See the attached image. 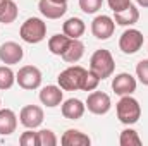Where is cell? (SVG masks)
<instances>
[{"label":"cell","mask_w":148,"mask_h":146,"mask_svg":"<svg viewBox=\"0 0 148 146\" xmlns=\"http://www.w3.org/2000/svg\"><path fill=\"white\" fill-rule=\"evenodd\" d=\"M90 71L97 74L100 77V81L110 77L115 71V62H114V57H112L110 52L105 48L97 50L90 59Z\"/></svg>","instance_id":"1"},{"label":"cell","mask_w":148,"mask_h":146,"mask_svg":"<svg viewBox=\"0 0 148 146\" xmlns=\"http://www.w3.org/2000/svg\"><path fill=\"white\" fill-rule=\"evenodd\" d=\"M115 110H117V119L126 126L136 124L141 117V107H140L138 100H134L131 95H124L119 100Z\"/></svg>","instance_id":"2"},{"label":"cell","mask_w":148,"mask_h":146,"mask_svg":"<svg viewBox=\"0 0 148 146\" xmlns=\"http://www.w3.org/2000/svg\"><path fill=\"white\" fill-rule=\"evenodd\" d=\"M19 35L26 43H31V45L40 43L47 36V24L40 17H29L23 23V26L19 29Z\"/></svg>","instance_id":"3"},{"label":"cell","mask_w":148,"mask_h":146,"mask_svg":"<svg viewBox=\"0 0 148 146\" xmlns=\"http://www.w3.org/2000/svg\"><path fill=\"white\" fill-rule=\"evenodd\" d=\"M86 69L81 67V65H73V67H67L66 71L59 74V86L64 89V91H77L83 88V81H84V76H86Z\"/></svg>","instance_id":"4"},{"label":"cell","mask_w":148,"mask_h":146,"mask_svg":"<svg viewBox=\"0 0 148 146\" xmlns=\"http://www.w3.org/2000/svg\"><path fill=\"white\" fill-rule=\"evenodd\" d=\"M141 46H143V33L138 31V29L129 28V29H126V31L121 35V38H119V48H121L122 53H126V55L136 53Z\"/></svg>","instance_id":"5"},{"label":"cell","mask_w":148,"mask_h":146,"mask_svg":"<svg viewBox=\"0 0 148 146\" xmlns=\"http://www.w3.org/2000/svg\"><path fill=\"white\" fill-rule=\"evenodd\" d=\"M16 81L23 89H36L41 84V71L35 65H24L16 74Z\"/></svg>","instance_id":"6"},{"label":"cell","mask_w":148,"mask_h":146,"mask_svg":"<svg viewBox=\"0 0 148 146\" xmlns=\"http://www.w3.org/2000/svg\"><path fill=\"white\" fill-rule=\"evenodd\" d=\"M112 107L110 96L103 91H93L88 95V100H86V108L90 110L91 113L95 115H105Z\"/></svg>","instance_id":"7"},{"label":"cell","mask_w":148,"mask_h":146,"mask_svg":"<svg viewBox=\"0 0 148 146\" xmlns=\"http://www.w3.org/2000/svg\"><path fill=\"white\" fill-rule=\"evenodd\" d=\"M24 57V50L19 43L16 41H5L0 45V60L7 65L19 64Z\"/></svg>","instance_id":"8"},{"label":"cell","mask_w":148,"mask_h":146,"mask_svg":"<svg viewBox=\"0 0 148 146\" xmlns=\"http://www.w3.org/2000/svg\"><path fill=\"white\" fill-rule=\"evenodd\" d=\"M115 21L110 16H97L91 23V33L98 40H109L114 35Z\"/></svg>","instance_id":"9"},{"label":"cell","mask_w":148,"mask_h":146,"mask_svg":"<svg viewBox=\"0 0 148 146\" xmlns=\"http://www.w3.org/2000/svg\"><path fill=\"white\" fill-rule=\"evenodd\" d=\"M19 120L28 129H36L43 122V110L38 105H26L19 113Z\"/></svg>","instance_id":"10"},{"label":"cell","mask_w":148,"mask_h":146,"mask_svg":"<svg viewBox=\"0 0 148 146\" xmlns=\"http://www.w3.org/2000/svg\"><path fill=\"white\" fill-rule=\"evenodd\" d=\"M112 89L115 95L124 96V95H133L136 91V79L129 72L117 74L112 81Z\"/></svg>","instance_id":"11"},{"label":"cell","mask_w":148,"mask_h":146,"mask_svg":"<svg viewBox=\"0 0 148 146\" xmlns=\"http://www.w3.org/2000/svg\"><path fill=\"white\" fill-rule=\"evenodd\" d=\"M38 9L47 19H60L67 12V3H60L53 0H40Z\"/></svg>","instance_id":"12"},{"label":"cell","mask_w":148,"mask_h":146,"mask_svg":"<svg viewBox=\"0 0 148 146\" xmlns=\"http://www.w3.org/2000/svg\"><path fill=\"white\" fill-rule=\"evenodd\" d=\"M62 91H64V89H62L60 86H53V84L45 86V88H41V91H40V102H41L43 105H47L48 108H53V107H57V105L62 103V98H64Z\"/></svg>","instance_id":"13"},{"label":"cell","mask_w":148,"mask_h":146,"mask_svg":"<svg viewBox=\"0 0 148 146\" xmlns=\"http://www.w3.org/2000/svg\"><path fill=\"white\" fill-rule=\"evenodd\" d=\"M60 145L62 146H90L91 139L84 132H81L77 129H67L62 134V138H60Z\"/></svg>","instance_id":"14"},{"label":"cell","mask_w":148,"mask_h":146,"mask_svg":"<svg viewBox=\"0 0 148 146\" xmlns=\"http://www.w3.org/2000/svg\"><path fill=\"white\" fill-rule=\"evenodd\" d=\"M84 110H86V105L77 100V98H69L64 102L62 105V115L69 120H77L84 115Z\"/></svg>","instance_id":"15"},{"label":"cell","mask_w":148,"mask_h":146,"mask_svg":"<svg viewBox=\"0 0 148 146\" xmlns=\"http://www.w3.org/2000/svg\"><path fill=\"white\" fill-rule=\"evenodd\" d=\"M17 127V117L10 108L0 110V136H9Z\"/></svg>","instance_id":"16"},{"label":"cell","mask_w":148,"mask_h":146,"mask_svg":"<svg viewBox=\"0 0 148 146\" xmlns=\"http://www.w3.org/2000/svg\"><path fill=\"white\" fill-rule=\"evenodd\" d=\"M138 19H140V10L133 3L122 12H114V21L119 26H133L138 23Z\"/></svg>","instance_id":"17"},{"label":"cell","mask_w":148,"mask_h":146,"mask_svg":"<svg viewBox=\"0 0 148 146\" xmlns=\"http://www.w3.org/2000/svg\"><path fill=\"white\" fill-rule=\"evenodd\" d=\"M84 29H86V26H84L83 19H79V17H69V19L64 23V26H62L64 35L69 36V38H73V40H77V38L83 36Z\"/></svg>","instance_id":"18"},{"label":"cell","mask_w":148,"mask_h":146,"mask_svg":"<svg viewBox=\"0 0 148 146\" xmlns=\"http://www.w3.org/2000/svg\"><path fill=\"white\" fill-rule=\"evenodd\" d=\"M83 55H84V45H83V41H79V38H77V40H71L67 50H66L64 55H62V59H64L66 62H69V64H76V62L81 60Z\"/></svg>","instance_id":"19"},{"label":"cell","mask_w":148,"mask_h":146,"mask_svg":"<svg viewBox=\"0 0 148 146\" xmlns=\"http://www.w3.org/2000/svg\"><path fill=\"white\" fill-rule=\"evenodd\" d=\"M19 9L14 0H3L0 5V23L2 24H10L17 19Z\"/></svg>","instance_id":"20"},{"label":"cell","mask_w":148,"mask_h":146,"mask_svg":"<svg viewBox=\"0 0 148 146\" xmlns=\"http://www.w3.org/2000/svg\"><path fill=\"white\" fill-rule=\"evenodd\" d=\"M71 40H73V38L66 36L64 33H62V35H53V36L48 40V50H50L53 55H60V57H62L64 52L67 50Z\"/></svg>","instance_id":"21"},{"label":"cell","mask_w":148,"mask_h":146,"mask_svg":"<svg viewBox=\"0 0 148 146\" xmlns=\"http://www.w3.org/2000/svg\"><path fill=\"white\" fill-rule=\"evenodd\" d=\"M119 143H121V146H140L141 145V138L138 136V132L134 129H124L121 132Z\"/></svg>","instance_id":"22"},{"label":"cell","mask_w":148,"mask_h":146,"mask_svg":"<svg viewBox=\"0 0 148 146\" xmlns=\"http://www.w3.org/2000/svg\"><path fill=\"white\" fill-rule=\"evenodd\" d=\"M16 81V74L9 65H0V89H9L12 88Z\"/></svg>","instance_id":"23"},{"label":"cell","mask_w":148,"mask_h":146,"mask_svg":"<svg viewBox=\"0 0 148 146\" xmlns=\"http://www.w3.org/2000/svg\"><path fill=\"white\" fill-rule=\"evenodd\" d=\"M57 145V136L50 129H41L38 131V146H55Z\"/></svg>","instance_id":"24"},{"label":"cell","mask_w":148,"mask_h":146,"mask_svg":"<svg viewBox=\"0 0 148 146\" xmlns=\"http://www.w3.org/2000/svg\"><path fill=\"white\" fill-rule=\"evenodd\" d=\"M103 0H79V7L84 14H95L102 9Z\"/></svg>","instance_id":"25"},{"label":"cell","mask_w":148,"mask_h":146,"mask_svg":"<svg viewBox=\"0 0 148 146\" xmlns=\"http://www.w3.org/2000/svg\"><path fill=\"white\" fill-rule=\"evenodd\" d=\"M98 83H100V77H98L97 74H93L91 71H88L86 76H84V81H83V88H81V91H93V89H97Z\"/></svg>","instance_id":"26"},{"label":"cell","mask_w":148,"mask_h":146,"mask_svg":"<svg viewBox=\"0 0 148 146\" xmlns=\"http://www.w3.org/2000/svg\"><path fill=\"white\" fill-rule=\"evenodd\" d=\"M136 76H138V79L148 86V59L145 60H140L138 64H136Z\"/></svg>","instance_id":"27"},{"label":"cell","mask_w":148,"mask_h":146,"mask_svg":"<svg viewBox=\"0 0 148 146\" xmlns=\"http://www.w3.org/2000/svg\"><path fill=\"white\" fill-rule=\"evenodd\" d=\"M19 143L23 146H38V132H33L31 129L23 132L19 138Z\"/></svg>","instance_id":"28"},{"label":"cell","mask_w":148,"mask_h":146,"mask_svg":"<svg viewBox=\"0 0 148 146\" xmlns=\"http://www.w3.org/2000/svg\"><path fill=\"white\" fill-rule=\"evenodd\" d=\"M112 12H122L131 5V0H107Z\"/></svg>","instance_id":"29"},{"label":"cell","mask_w":148,"mask_h":146,"mask_svg":"<svg viewBox=\"0 0 148 146\" xmlns=\"http://www.w3.org/2000/svg\"><path fill=\"white\" fill-rule=\"evenodd\" d=\"M136 2H138V5H141V7H145V9L148 7V0H136Z\"/></svg>","instance_id":"30"},{"label":"cell","mask_w":148,"mask_h":146,"mask_svg":"<svg viewBox=\"0 0 148 146\" xmlns=\"http://www.w3.org/2000/svg\"><path fill=\"white\" fill-rule=\"evenodd\" d=\"M53 2H60V3H67V0H53Z\"/></svg>","instance_id":"31"},{"label":"cell","mask_w":148,"mask_h":146,"mask_svg":"<svg viewBox=\"0 0 148 146\" xmlns=\"http://www.w3.org/2000/svg\"><path fill=\"white\" fill-rule=\"evenodd\" d=\"M2 2H3V0H0V5H2Z\"/></svg>","instance_id":"32"},{"label":"cell","mask_w":148,"mask_h":146,"mask_svg":"<svg viewBox=\"0 0 148 146\" xmlns=\"http://www.w3.org/2000/svg\"><path fill=\"white\" fill-rule=\"evenodd\" d=\"M0 105H2V100H0Z\"/></svg>","instance_id":"33"}]
</instances>
